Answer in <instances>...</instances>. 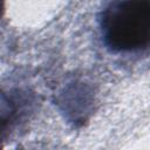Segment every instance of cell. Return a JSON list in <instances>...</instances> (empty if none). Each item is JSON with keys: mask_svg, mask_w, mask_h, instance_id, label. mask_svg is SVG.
I'll list each match as a JSON object with an SVG mask.
<instances>
[{"mask_svg": "<svg viewBox=\"0 0 150 150\" xmlns=\"http://www.w3.org/2000/svg\"><path fill=\"white\" fill-rule=\"evenodd\" d=\"M105 48L114 54L142 53L150 45V0L107 2L97 15Z\"/></svg>", "mask_w": 150, "mask_h": 150, "instance_id": "1", "label": "cell"}, {"mask_svg": "<svg viewBox=\"0 0 150 150\" xmlns=\"http://www.w3.org/2000/svg\"><path fill=\"white\" fill-rule=\"evenodd\" d=\"M95 94L93 88L82 81L66 84L56 96V104L64 118L75 127L83 125L93 114Z\"/></svg>", "mask_w": 150, "mask_h": 150, "instance_id": "2", "label": "cell"}, {"mask_svg": "<svg viewBox=\"0 0 150 150\" xmlns=\"http://www.w3.org/2000/svg\"><path fill=\"white\" fill-rule=\"evenodd\" d=\"M25 100L18 94L0 93V139L18 125L25 112Z\"/></svg>", "mask_w": 150, "mask_h": 150, "instance_id": "3", "label": "cell"}]
</instances>
